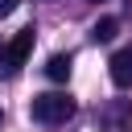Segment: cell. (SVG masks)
<instances>
[{"label":"cell","instance_id":"6","mask_svg":"<svg viewBox=\"0 0 132 132\" xmlns=\"http://www.w3.org/2000/svg\"><path fill=\"white\" fill-rule=\"evenodd\" d=\"M12 8H16V0H0V16H8Z\"/></svg>","mask_w":132,"mask_h":132},{"label":"cell","instance_id":"1","mask_svg":"<svg viewBox=\"0 0 132 132\" xmlns=\"http://www.w3.org/2000/svg\"><path fill=\"white\" fill-rule=\"evenodd\" d=\"M33 120L37 124H66L74 116V99L62 95V91H45V95H33Z\"/></svg>","mask_w":132,"mask_h":132},{"label":"cell","instance_id":"4","mask_svg":"<svg viewBox=\"0 0 132 132\" xmlns=\"http://www.w3.org/2000/svg\"><path fill=\"white\" fill-rule=\"evenodd\" d=\"M45 78L66 82V78H70V54H54V58L45 62Z\"/></svg>","mask_w":132,"mask_h":132},{"label":"cell","instance_id":"2","mask_svg":"<svg viewBox=\"0 0 132 132\" xmlns=\"http://www.w3.org/2000/svg\"><path fill=\"white\" fill-rule=\"evenodd\" d=\"M33 37H37L33 29H21L12 41H4V45H0V70H4L8 78H12V74L25 66V58L33 54Z\"/></svg>","mask_w":132,"mask_h":132},{"label":"cell","instance_id":"3","mask_svg":"<svg viewBox=\"0 0 132 132\" xmlns=\"http://www.w3.org/2000/svg\"><path fill=\"white\" fill-rule=\"evenodd\" d=\"M107 70H111V82L116 87H132V45L128 50H116L111 62H107Z\"/></svg>","mask_w":132,"mask_h":132},{"label":"cell","instance_id":"5","mask_svg":"<svg viewBox=\"0 0 132 132\" xmlns=\"http://www.w3.org/2000/svg\"><path fill=\"white\" fill-rule=\"evenodd\" d=\"M116 33H120V21H116V16H103V21H95V29H91L95 41H111Z\"/></svg>","mask_w":132,"mask_h":132}]
</instances>
